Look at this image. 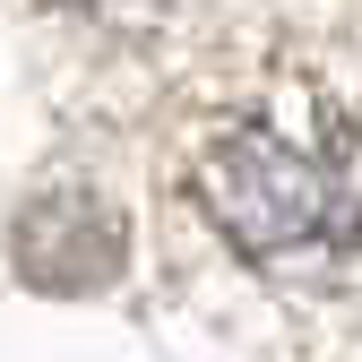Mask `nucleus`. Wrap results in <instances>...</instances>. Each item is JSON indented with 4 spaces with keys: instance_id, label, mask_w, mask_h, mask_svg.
<instances>
[{
    "instance_id": "obj_1",
    "label": "nucleus",
    "mask_w": 362,
    "mask_h": 362,
    "mask_svg": "<svg viewBox=\"0 0 362 362\" xmlns=\"http://www.w3.org/2000/svg\"><path fill=\"white\" fill-rule=\"evenodd\" d=\"M199 207L250 267L345 259L362 242V121L328 112L310 139L276 121H233L199 156Z\"/></svg>"
}]
</instances>
